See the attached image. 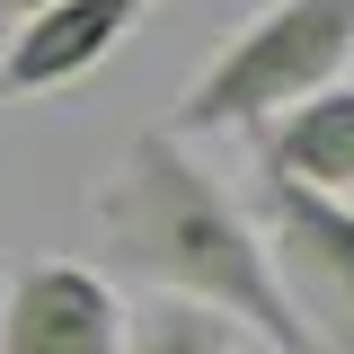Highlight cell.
Segmentation results:
<instances>
[{
  "label": "cell",
  "instance_id": "4",
  "mask_svg": "<svg viewBox=\"0 0 354 354\" xmlns=\"http://www.w3.org/2000/svg\"><path fill=\"white\" fill-rule=\"evenodd\" d=\"M0 354H124V292L80 257H27L0 283Z\"/></svg>",
  "mask_w": 354,
  "mask_h": 354
},
{
  "label": "cell",
  "instance_id": "5",
  "mask_svg": "<svg viewBox=\"0 0 354 354\" xmlns=\"http://www.w3.org/2000/svg\"><path fill=\"white\" fill-rule=\"evenodd\" d=\"M151 9L160 0H53L44 18H27L9 36V53H0V97H53V88L88 80Z\"/></svg>",
  "mask_w": 354,
  "mask_h": 354
},
{
  "label": "cell",
  "instance_id": "7",
  "mask_svg": "<svg viewBox=\"0 0 354 354\" xmlns=\"http://www.w3.org/2000/svg\"><path fill=\"white\" fill-rule=\"evenodd\" d=\"M124 354H239V337L221 328L213 310L142 301V310H124Z\"/></svg>",
  "mask_w": 354,
  "mask_h": 354
},
{
  "label": "cell",
  "instance_id": "2",
  "mask_svg": "<svg viewBox=\"0 0 354 354\" xmlns=\"http://www.w3.org/2000/svg\"><path fill=\"white\" fill-rule=\"evenodd\" d=\"M346 62H354V0H266L186 80V97H177V115L160 133L195 142V133H230V124H274L301 97L337 88Z\"/></svg>",
  "mask_w": 354,
  "mask_h": 354
},
{
  "label": "cell",
  "instance_id": "8",
  "mask_svg": "<svg viewBox=\"0 0 354 354\" xmlns=\"http://www.w3.org/2000/svg\"><path fill=\"white\" fill-rule=\"evenodd\" d=\"M44 9H53V0H0V18H18V27H27V18H44Z\"/></svg>",
  "mask_w": 354,
  "mask_h": 354
},
{
  "label": "cell",
  "instance_id": "3",
  "mask_svg": "<svg viewBox=\"0 0 354 354\" xmlns=\"http://www.w3.org/2000/svg\"><path fill=\"white\" fill-rule=\"evenodd\" d=\"M239 213L257 230L266 274L292 301L301 337L319 354H354V213L310 195V186H292V177H266V169L239 195Z\"/></svg>",
  "mask_w": 354,
  "mask_h": 354
},
{
  "label": "cell",
  "instance_id": "1",
  "mask_svg": "<svg viewBox=\"0 0 354 354\" xmlns=\"http://www.w3.org/2000/svg\"><path fill=\"white\" fill-rule=\"evenodd\" d=\"M97 230H106L115 274H133L151 301L213 310L230 337H257L274 354H319L301 337L292 301L274 292L266 248H257V230H248V213H239V195L177 133L124 142L115 177L97 186Z\"/></svg>",
  "mask_w": 354,
  "mask_h": 354
},
{
  "label": "cell",
  "instance_id": "6",
  "mask_svg": "<svg viewBox=\"0 0 354 354\" xmlns=\"http://www.w3.org/2000/svg\"><path fill=\"white\" fill-rule=\"evenodd\" d=\"M266 177H292L310 195H337L354 177V80L301 97L292 115L266 124Z\"/></svg>",
  "mask_w": 354,
  "mask_h": 354
}]
</instances>
